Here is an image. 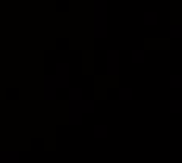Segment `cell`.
I'll return each instance as SVG.
<instances>
[{"label": "cell", "mask_w": 182, "mask_h": 163, "mask_svg": "<svg viewBox=\"0 0 182 163\" xmlns=\"http://www.w3.org/2000/svg\"><path fill=\"white\" fill-rule=\"evenodd\" d=\"M58 85H57V80H55V75H49L46 74L44 75V85H42V94H44V99L47 102H53L58 99Z\"/></svg>", "instance_id": "obj_4"}, {"label": "cell", "mask_w": 182, "mask_h": 163, "mask_svg": "<svg viewBox=\"0 0 182 163\" xmlns=\"http://www.w3.org/2000/svg\"><path fill=\"white\" fill-rule=\"evenodd\" d=\"M93 2H94V38L104 39L108 35V25H107L108 0H93Z\"/></svg>", "instance_id": "obj_1"}, {"label": "cell", "mask_w": 182, "mask_h": 163, "mask_svg": "<svg viewBox=\"0 0 182 163\" xmlns=\"http://www.w3.org/2000/svg\"><path fill=\"white\" fill-rule=\"evenodd\" d=\"M118 99L121 102H129L134 99V90L130 86H121L118 90Z\"/></svg>", "instance_id": "obj_9"}, {"label": "cell", "mask_w": 182, "mask_h": 163, "mask_svg": "<svg viewBox=\"0 0 182 163\" xmlns=\"http://www.w3.org/2000/svg\"><path fill=\"white\" fill-rule=\"evenodd\" d=\"M68 122H69V126H75V127L82 126V122H83V113L80 111L79 105H69Z\"/></svg>", "instance_id": "obj_5"}, {"label": "cell", "mask_w": 182, "mask_h": 163, "mask_svg": "<svg viewBox=\"0 0 182 163\" xmlns=\"http://www.w3.org/2000/svg\"><path fill=\"white\" fill-rule=\"evenodd\" d=\"M69 105H79L80 100L83 99V90L79 86H69Z\"/></svg>", "instance_id": "obj_7"}, {"label": "cell", "mask_w": 182, "mask_h": 163, "mask_svg": "<svg viewBox=\"0 0 182 163\" xmlns=\"http://www.w3.org/2000/svg\"><path fill=\"white\" fill-rule=\"evenodd\" d=\"M105 69L107 75L118 77L121 72V52L116 49H108L105 53Z\"/></svg>", "instance_id": "obj_2"}, {"label": "cell", "mask_w": 182, "mask_h": 163, "mask_svg": "<svg viewBox=\"0 0 182 163\" xmlns=\"http://www.w3.org/2000/svg\"><path fill=\"white\" fill-rule=\"evenodd\" d=\"M93 135H94V138L97 140H104L108 137V127L105 124H96L94 127H93Z\"/></svg>", "instance_id": "obj_12"}, {"label": "cell", "mask_w": 182, "mask_h": 163, "mask_svg": "<svg viewBox=\"0 0 182 163\" xmlns=\"http://www.w3.org/2000/svg\"><path fill=\"white\" fill-rule=\"evenodd\" d=\"M79 108L83 115H93L96 111V102L93 99H82L79 104Z\"/></svg>", "instance_id": "obj_8"}, {"label": "cell", "mask_w": 182, "mask_h": 163, "mask_svg": "<svg viewBox=\"0 0 182 163\" xmlns=\"http://www.w3.org/2000/svg\"><path fill=\"white\" fill-rule=\"evenodd\" d=\"M143 24L146 27H156L159 24V14L156 11H146L143 14Z\"/></svg>", "instance_id": "obj_10"}, {"label": "cell", "mask_w": 182, "mask_h": 163, "mask_svg": "<svg viewBox=\"0 0 182 163\" xmlns=\"http://www.w3.org/2000/svg\"><path fill=\"white\" fill-rule=\"evenodd\" d=\"M72 2H74V0H72ZM75 2H79V0H75Z\"/></svg>", "instance_id": "obj_16"}, {"label": "cell", "mask_w": 182, "mask_h": 163, "mask_svg": "<svg viewBox=\"0 0 182 163\" xmlns=\"http://www.w3.org/2000/svg\"><path fill=\"white\" fill-rule=\"evenodd\" d=\"M168 85H170V88H173V90L182 88V75L181 74L170 75V77H168Z\"/></svg>", "instance_id": "obj_13"}, {"label": "cell", "mask_w": 182, "mask_h": 163, "mask_svg": "<svg viewBox=\"0 0 182 163\" xmlns=\"http://www.w3.org/2000/svg\"><path fill=\"white\" fill-rule=\"evenodd\" d=\"M130 61L134 64H141L146 61V52L143 49H135L130 52Z\"/></svg>", "instance_id": "obj_11"}, {"label": "cell", "mask_w": 182, "mask_h": 163, "mask_svg": "<svg viewBox=\"0 0 182 163\" xmlns=\"http://www.w3.org/2000/svg\"><path fill=\"white\" fill-rule=\"evenodd\" d=\"M20 160V152L13 149H0V163H18Z\"/></svg>", "instance_id": "obj_6"}, {"label": "cell", "mask_w": 182, "mask_h": 163, "mask_svg": "<svg viewBox=\"0 0 182 163\" xmlns=\"http://www.w3.org/2000/svg\"><path fill=\"white\" fill-rule=\"evenodd\" d=\"M168 35L171 39H179V38H182V25L181 24H171L170 25V30H168Z\"/></svg>", "instance_id": "obj_14"}, {"label": "cell", "mask_w": 182, "mask_h": 163, "mask_svg": "<svg viewBox=\"0 0 182 163\" xmlns=\"http://www.w3.org/2000/svg\"><path fill=\"white\" fill-rule=\"evenodd\" d=\"M168 110H170V113H173V115H179V113H182V100L181 99L170 100Z\"/></svg>", "instance_id": "obj_15"}, {"label": "cell", "mask_w": 182, "mask_h": 163, "mask_svg": "<svg viewBox=\"0 0 182 163\" xmlns=\"http://www.w3.org/2000/svg\"><path fill=\"white\" fill-rule=\"evenodd\" d=\"M57 72H55V80H57L58 88H69L71 85V64L68 61H58L57 66Z\"/></svg>", "instance_id": "obj_3"}]
</instances>
